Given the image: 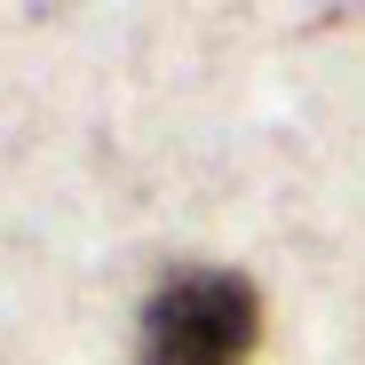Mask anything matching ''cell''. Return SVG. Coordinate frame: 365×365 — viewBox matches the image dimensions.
Returning a JSON list of instances; mask_svg holds the SVG:
<instances>
[{"instance_id": "6da1fadb", "label": "cell", "mask_w": 365, "mask_h": 365, "mask_svg": "<svg viewBox=\"0 0 365 365\" xmlns=\"http://www.w3.org/2000/svg\"><path fill=\"white\" fill-rule=\"evenodd\" d=\"M262 302L238 270H175L143 302L135 365H247Z\"/></svg>"}]
</instances>
